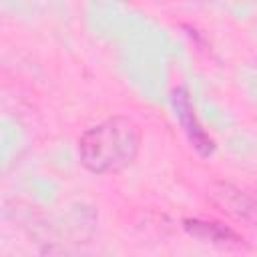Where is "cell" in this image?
Returning a JSON list of instances; mask_svg holds the SVG:
<instances>
[{
    "label": "cell",
    "instance_id": "obj_2",
    "mask_svg": "<svg viewBox=\"0 0 257 257\" xmlns=\"http://www.w3.org/2000/svg\"><path fill=\"white\" fill-rule=\"evenodd\" d=\"M209 201L225 215L243 221L247 225H257V193L237 187L233 183L217 181L209 187Z\"/></svg>",
    "mask_w": 257,
    "mask_h": 257
},
{
    "label": "cell",
    "instance_id": "obj_1",
    "mask_svg": "<svg viewBox=\"0 0 257 257\" xmlns=\"http://www.w3.org/2000/svg\"><path fill=\"white\" fill-rule=\"evenodd\" d=\"M78 161L94 175H114L128 169L141 151L139 124L122 114H114L86 128L78 137Z\"/></svg>",
    "mask_w": 257,
    "mask_h": 257
},
{
    "label": "cell",
    "instance_id": "obj_3",
    "mask_svg": "<svg viewBox=\"0 0 257 257\" xmlns=\"http://www.w3.org/2000/svg\"><path fill=\"white\" fill-rule=\"evenodd\" d=\"M171 100H173V108H175V114L191 143V147L201 155V157H211L215 153V141L211 139V135L203 128L201 120L197 118V112H195V106H193V100H191V94L187 88L179 86L173 90L171 94Z\"/></svg>",
    "mask_w": 257,
    "mask_h": 257
},
{
    "label": "cell",
    "instance_id": "obj_4",
    "mask_svg": "<svg viewBox=\"0 0 257 257\" xmlns=\"http://www.w3.org/2000/svg\"><path fill=\"white\" fill-rule=\"evenodd\" d=\"M183 227L199 237V239H205V241H211V243H217V245H227V247H239L243 243V237L237 235L233 229H229L227 225L223 223H217V221H205V219H185L183 221Z\"/></svg>",
    "mask_w": 257,
    "mask_h": 257
}]
</instances>
